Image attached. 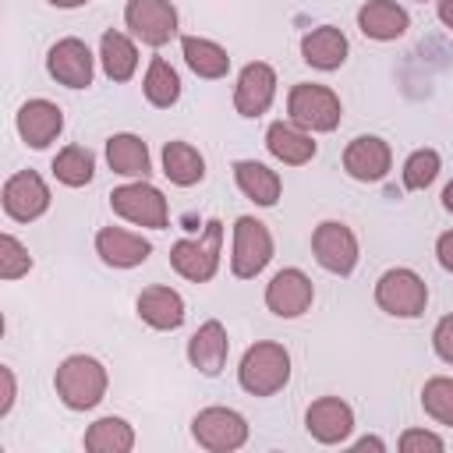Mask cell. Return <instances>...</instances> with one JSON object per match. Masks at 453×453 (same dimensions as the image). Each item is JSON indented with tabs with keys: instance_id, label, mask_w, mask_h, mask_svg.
I'll return each mask as SVG.
<instances>
[{
	"instance_id": "b9f144b4",
	"label": "cell",
	"mask_w": 453,
	"mask_h": 453,
	"mask_svg": "<svg viewBox=\"0 0 453 453\" xmlns=\"http://www.w3.org/2000/svg\"><path fill=\"white\" fill-rule=\"evenodd\" d=\"M46 4H53V7H60V11H71V7H81V4H88V0H46Z\"/></svg>"
},
{
	"instance_id": "74e56055",
	"label": "cell",
	"mask_w": 453,
	"mask_h": 453,
	"mask_svg": "<svg viewBox=\"0 0 453 453\" xmlns=\"http://www.w3.org/2000/svg\"><path fill=\"white\" fill-rule=\"evenodd\" d=\"M435 258H439V265H442L446 273H453V230L439 234V241H435Z\"/></svg>"
},
{
	"instance_id": "6da1fadb",
	"label": "cell",
	"mask_w": 453,
	"mask_h": 453,
	"mask_svg": "<svg viewBox=\"0 0 453 453\" xmlns=\"http://www.w3.org/2000/svg\"><path fill=\"white\" fill-rule=\"evenodd\" d=\"M106 386H110V375H106L103 361H96L88 354L64 357L53 375V389L67 411H92L96 403H103Z\"/></svg>"
},
{
	"instance_id": "7bdbcfd3",
	"label": "cell",
	"mask_w": 453,
	"mask_h": 453,
	"mask_svg": "<svg viewBox=\"0 0 453 453\" xmlns=\"http://www.w3.org/2000/svg\"><path fill=\"white\" fill-rule=\"evenodd\" d=\"M418 4H425V0H418Z\"/></svg>"
},
{
	"instance_id": "4fadbf2b",
	"label": "cell",
	"mask_w": 453,
	"mask_h": 453,
	"mask_svg": "<svg viewBox=\"0 0 453 453\" xmlns=\"http://www.w3.org/2000/svg\"><path fill=\"white\" fill-rule=\"evenodd\" d=\"M304 428H308V435H311L315 442H322V446H340V442H347L350 432H354V411H350V403L340 400V396H319V400H311L308 411H304Z\"/></svg>"
},
{
	"instance_id": "1f68e13d",
	"label": "cell",
	"mask_w": 453,
	"mask_h": 453,
	"mask_svg": "<svg viewBox=\"0 0 453 453\" xmlns=\"http://www.w3.org/2000/svg\"><path fill=\"white\" fill-rule=\"evenodd\" d=\"M421 407L432 421L453 428V379L449 375H432L421 386Z\"/></svg>"
},
{
	"instance_id": "9a60e30c",
	"label": "cell",
	"mask_w": 453,
	"mask_h": 453,
	"mask_svg": "<svg viewBox=\"0 0 453 453\" xmlns=\"http://www.w3.org/2000/svg\"><path fill=\"white\" fill-rule=\"evenodd\" d=\"M315 301V287L301 269H280L269 283H265V308L280 319H297L311 308Z\"/></svg>"
},
{
	"instance_id": "f1b7e54d",
	"label": "cell",
	"mask_w": 453,
	"mask_h": 453,
	"mask_svg": "<svg viewBox=\"0 0 453 453\" xmlns=\"http://www.w3.org/2000/svg\"><path fill=\"white\" fill-rule=\"evenodd\" d=\"M85 449L88 453H131L134 449V428L124 421V418H99L85 428Z\"/></svg>"
},
{
	"instance_id": "4dcf8cb0",
	"label": "cell",
	"mask_w": 453,
	"mask_h": 453,
	"mask_svg": "<svg viewBox=\"0 0 453 453\" xmlns=\"http://www.w3.org/2000/svg\"><path fill=\"white\" fill-rule=\"evenodd\" d=\"M96 173V156L85 145H64L53 156V177L67 188H85Z\"/></svg>"
},
{
	"instance_id": "f546056e",
	"label": "cell",
	"mask_w": 453,
	"mask_h": 453,
	"mask_svg": "<svg viewBox=\"0 0 453 453\" xmlns=\"http://www.w3.org/2000/svg\"><path fill=\"white\" fill-rule=\"evenodd\" d=\"M142 92L156 110H170L180 99V74L163 57H152L149 71H145V81H142Z\"/></svg>"
},
{
	"instance_id": "ffe728a7",
	"label": "cell",
	"mask_w": 453,
	"mask_h": 453,
	"mask_svg": "<svg viewBox=\"0 0 453 453\" xmlns=\"http://www.w3.org/2000/svg\"><path fill=\"white\" fill-rule=\"evenodd\" d=\"M265 149H269V156L280 159L283 166H304V163L315 159V149H319V145H315L311 131L297 127L294 120H276V124H269V131H265Z\"/></svg>"
},
{
	"instance_id": "d6a6232c",
	"label": "cell",
	"mask_w": 453,
	"mask_h": 453,
	"mask_svg": "<svg viewBox=\"0 0 453 453\" xmlns=\"http://www.w3.org/2000/svg\"><path fill=\"white\" fill-rule=\"evenodd\" d=\"M442 170V159L435 149H414L403 163V188L407 191H425Z\"/></svg>"
},
{
	"instance_id": "836d02e7",
	"label": "cell",
	"mask_w": 453,
	"mask_h": 453,
	"mask_svg": "<svg viewBox=\"0 0 453 453\" xmlns=\"http://www.w3.org/2000/svg\"><path fill=\"white\" fill-rule=\"evenodd\" d=\"M32 269L28 248L14 234H0V280H18Z\"/></svg>"
},
{
	"instance_id": "cb8c5ba5",
	"label": "cell",
	"mask_w": 453,
	"mask_h": 453,
	"mask_svg": "<svg viewBox=\"0 0 453 453\" xmlns=\"http://www.w3.org/2000/svg\"><path fill=\"white\" fill-rule=\"evenodd\" d=\"M234 180H237L241 195L251 198V202L262 205V209H273V205L280 202V195H283L280 173L269 170V166L258 163V159H237V163H234Z\"/></svg>"
},
{
	"instance_id": "ac0fdd59",
	"label": "cell",
	"mask_w": 453,
	"mask_h": 453,
	"mask_svg": "<svg viewBox=\"0 0 453 453\" xmlns=\"http://www.w3.org/2000/svg\"><path fill=\"white\" fill-rule=\"evenodd\" d=\"M96 255L113 269H134L152 255V241L124 226H103L96 234Z\"/></svg>"
},
{
	"instance_id": "5bb4252c",
	"label": "cell",
	"mask_w": 453,
	"mask_h": 453,
	"mask_svg": "<svg viewBox=\"0 0 453 453\" xmlns=\"http://www.w3.org/2000/svg\"><path fill=\"white\" fill-rule=\"evenodd\" d=\"M276 99V71L265 60H251L241 67L234 85V110L241 117H262Z\"/></svg>"
},
{
	"instance_id": "8d00e7d4",
	"label": "cell",
	"mask_w": 453,
	"mask_h": 453,
	"mask_svg": "<svg viewBox=\"0 0 453 453\" xmlns=\"http://www.w3.org/2000/svg\"><path fill=\"white\" fill-rule=\"evenodd\" d=\"M0 382H4V396H0V418L11 414L14 407V396H18V386H14V372L7 365H0Z\"/></svg>"
},
{
	"instance_id": "8992f818",
	"label": "cell",
	"mask_w": 453,
	"mask_h": 453,
	"mask_svg": "<svg viewBox=\"0 0 453 453\" xmlns=\"http://www.w3.org/2000/svg\"><path fill=\"white\" fill-rule=\"evenodd\" d=\"M273 262V234L255 216L234 219V248H230V273L237 280H255Z\"/></svg>"
},
{
	"instance_id": "83f0119b",
	"label": "cell",
	"mask_w": 453,
	"mask_h": 453,
	"mask_svg": "<svg viewBox=\"0 0 453 453\" xmlns=\"http://www.w3.org/2000/svg\"><path fill=\"white\" fill-rule=\"evenodd\" d=\"M163 173L177 188H191L205 177V159L191 142H166L163 145Z\"/></svg>"
},
{
	"instance_id": "f35d334b",
	"label": "cell",
	"mask_w": 453,
	"mask_h": 453,
	"mask_svg": "<svg viewBox=\"0 0 453 453\" xmlns=\"http://www.w3.org/2000/svg\"><path fill=\"white\" fill-rule=\"evenodd\" d=\"M354 449H375V453H386V442H382L379 435H361V439L354 442Z\"/></svg>"
},
{
	"instance_id": "30bf717a",
	"label": "cell",
	"mask_w": 453,
	"mask_h": 453,
	"mask_svg": "<svg viewBox=\"0 0 453 453\" xmlns=\"http://www.w3.org/2000/svg\"><path fill=\"white\" fill-rule=\"evenodd\" d=\"M124 25L145 46H166L177 35V7L170 0H127Z\"/></svg>"
},
{
	"instance_id": "ba28073f",
	"label": "cell",
	"mask_w": 453,
	"mask_h": 453,
	"mask_svg": "<svg viewBox=\"0 0 453 453\" xmlns=\"http://www.w3.org/2000/svg\"><path fill=\"white\" fill-rule=\"evenodd\" d=\"M191 439L209 453H234L248 442V421L230 407H205L191 418Z\"/></svg>"
},
{
	"instance_id": "44dd1931",
	"label": "cell",
	"mask_w": 453,
	"mask_h": 453,
	"mask_svg": "<svg viewBox=\"0 0 453 453\" xmlns=\"http://www.w3.org/2000/svg\"><path fill=\"white\" fill-rule=\"evenodd\" d=\"M138 308V319L159 333H170V329H180L184 322V297L173 290V287H145L134 301Z\"/></svg>"
},
{
	"instance_id": "d4e9b609",
	"label": "cell",
	"mask_w": 453,
	"mask_h": 453,
	"mask_svg": "<svg viewBox=\"0 0 453 453\" xmlns=\"http://www.w3.org/2000/svg\"><path fill=\"white\" fill-rule=\"evenodd\" d=\"M106 163L113 173L120 177H134V180H145L152 173V159H149V145L138 138V134H110L106 138Z\"/></svg>"
},
{
	"instance_id": "7a4b0ae2",
	"label": "cell",
	"mask_w": 453,
	"mask_h": 453,
	"mask_svg": "<svg viewBox=\"0 0 453 453\" xmlns=\"http://www.w3.org/2000/svg\"><path fill=\"white\" fill-rule=\"evenodd\" d=\"M237 382L251 396H273L290 382V354L283 343L258 340L244 350L237 365Z\"/></svg>"
},
{
	"instance_id": "e575fe53",
	"label": "cell",
	"mask_w": 453,
	"mask_h": 453,
	"mask_svg": "<svg viewBox=\"0 0 453 453\" xmlns=\"http://www.w3.org/2000/svg\"><path fill=\"white\" fill-rule=\"evenodd\" d=\"M396 446H400V453H442L446 449V439L435 435V432H428V428H407Z\"/></svg>"
},
{
	"instance_id": "7c38bea8",
	"label": "cell",
	"mask_w": 453,
	"mask_h": 453,
	"mask_svg": "<svg viewBox=\"0 0 453 453\" xmlns=\"http://www.w3.org/2000/svg\"><path fill=\"white\" fill-rule=\"evenodd\" d=\"M46 71H50L53 81H60L67 88H88L92 85V74H96V57H92V50L81 39L67 35V39H57L50 46Z\"/></svg>"
},
{
	"instance_id": "d590c367",
	"label": "cell",
	"mask_w": 453,
	"mask_h": 453,
	"mask_svg": "<svg viewBox=\"0 0 453 453\" xmlns=\"http://www.w3.org/2000/svg\"><path fill=\"white\" fill-rule=\"evenodd\" d=\"M432 347H435V354H439L446 365H453V311L435 322V329H432Z\"/></svg>"
},
{
	"instance_id": "5b68a950",
	"label": "cell",
	"mask_w": 453,
	"mask_h": 453,
	"mask_svg": "<svg viewBox=\"0 0 453 453\" xmlns=\"http://www.w3.org/2000/svg\"><path fill=\"white\" fill-rule=\"evenodd\" d=\"M375 304L393 319H418L428 304V283L407 265L386 269L375 280Z\"/></svg>"
},
{
	"instance_id": "3957f363",
	"label": "cell",
	"mask_w": 453,
	"mask_h": 453,
	"mask_svg": "<svg viewBox=\"0 0 453 453\" xmlns=\"http://www.w3.org/2000/svg\"><path fill=\"white\" fill-rule=\"evenodd\" d=\"M219 248H223V223L209 219L198 237H180L170 248V265L188 283H209L219 269Z\"/></svg>"
},
{
	"instance_id": "8fae6325",
	"label": "cell",
	"mask_w": 453,
	"mask_h": 453,
	"mask_svg": "<svg viewBox=\"0 0 453 453\" xmlns=\"http://www.w3.org/2000/svg\"><path fill=\"white\" fill-rule=\"evenodd\" d=\"M0 202L14 223H32L50 209V184L35 170H18L4 180Z\"/></svg>"
},
{
	"instance_id": "d6986e66",
	"label": "cell",
	"mask_w": 453,
	"mask_h": 453,
	"mask_svg": "<svg viewBox=\"0 0 453 453\" xmlns=\"http://www.w3.org/2000/svg\"><path fill=\"white\" fill-rule=\"evenodd\" d=\"M226 354H230V336H226V329H223L219 319L202 322L191 333V340H188V361L202 375H219L223 365H226Z\"/></svg>"
},
{
	"instance_id": "e0dca14e",
	"label": "cell",
	"mask_w": 453,
	"mask_h": 453,
	"mask_svg": "<svg viewBox=\"0 0 453 453\" xmlns=\"http://www.w3.org/2000/svg\"><path fill=\"white\" fill-rule=\"evenodd\" d=\"M389 166H393V152L379 134H357L343 149V170L361 184L382 180L389 173Z\"/></svg>"
},
{
	"instance_id": "7402d4cb",
	"label": "cell",
	"mask_w": 453,
	"mask_h": 453,
	"mask_svg": "<svg viewBox=\"0 0 453 453\" xmlns=\"http://www.w3.org/2000/svg\"><path fill=\"white\" fill-rule=\"evenodd\" d=\"M357 28L365 39L375 42H393L411 28V14L396 4V0H368L357 11Z\"/></svg>"
},
{
	"instance_id": "484cf974",
	"label": "cell",
	"mask_w": 453,
	"mask_h": 453,
	"mask_svg": "<svg viewBox=\"0 0 453 453\" xmlns=\"http://www.w3.org/2000/svg\"><path fill=\"white\" fill-rule=\"evenodd\" d=\"M99 64H103V74L110 81H131L134 71H138V46H134V39L124 35V32L106 28L103 39H99Z\"/></svg>"
},
{
	"instance_id": "603a6c76",
	"label": "cell",
	"mask_w": 453,
	"mask_h": 453,
	"mask_svg": "<svg viewBox=\"0 0 453 453\" xmlns=\"http://www.w3.org/2000/svg\"><path fill=\"white\" fill-rule=\"evenodd\" d=\"M347 53H350V42H347V35L336 25H319V28H311L301 39V60L308 67H315V71H336V67H343Z\"/></svg>"
},
{
	"instance_id": "4316f807",
	"label": "cell",
	"mask_w": 453,
	"mask_h": 453,
	"mask_svg": "<svg viewBox=\"0 0 453 453\" xmlns=\"http://www.w3.org/2000/svg\"><path fill=\"white\" fill-rule=\"evenodd\" d=\"M180 53H184V64L198 74V78H223L230 71V53L212 42V39H202V35H180Z\"/></svg>"
},
{
	"instance_id": "60d3db41",
	"label": "cell",
	"mask_w": 453,
	"mask_h": 453,
	"mask_svg": "<svg viewBox=\"0 0 453 453\" xmlns=\"http://www.w3.org/2000/svg\"><path fill=\"white\" fill-rule=\"evenodd\" d=\"M442 209H446V212H453V180L442 188Z\"/></svg>"
},
{
	"instance_id": "52a82bcc",
	"label": "cell",
	"mask_w": 453,
	"mask_h": 453,
	"mask_svg": "<svg viewBox=\"0 0 453 453\" xmlns=\"http://www.w3.org/2000/svg\"><path fill=\"white\" fill-rule=\"evenodd\" d=\"M110 209L134 223V226H149V230H163L170 223V209L159 188H152L149 180H131L110 191Z\"/></svg>"
},
{
	"instance_id": "ab89813d",
	"label": "cell",
	"mask_w": 453,
	"mask_h": 453,
	"mask_svg": "<svg viewBox=\"0 0 453 453\" xmlns=\"http://www.w3.org/2000/svg\"><path fill=\"white\" fill-rule=\"evenodd\" d=\"M439 21L453 32V0H439Z\"/></svg>"
},
{
	"instance_id": "277c9868",
	"label": "cell",
	"mask_w": 453,
	"mask_h": 453,
	"mask_svg": "<svg viewBox=\"0 0 453 453\" xmlns=\"http://www.w3.org/2000/svg\"><path fill=\"white\" fill-rule=\"evenodd\" d=\"M287 113L297 127L311 131V134H326L340 127L343 106L340 96L329 85H315V81H301L287 92Z\"/></svg>"
},
{
	"instance_id": "2e32d148",
	"label": "cell",
	"mask_w": 453,
	"mask_h": 453,
	"mask_svg": "<svg viewBox=\"0 0 453 453\" xmlns=\"http://www.w3.org/2000/svg\"><path fill=\"white\" fill-rule=\"evenodd\" d=\"M14 127H18V134L28 149H46L64 131V110L50 99H28L14 113Z\"/></svg>"
},
{
	"instance_id": "9c48e42d",
	"label": "cell",
	"mask_w": 453,
	"mask_h": 453,
	"mask_svg": "<svg viewBox=\"0 0 453 453\" xmlns=\"http://www.w3.org/2000/svg\"><path fill=\"white\" fill-rule=\"evenodd\" d=\"M311 255L333 276H350L357 265V237L340 219H322L311 230Z\"/></svg>"
}]
</instances>
